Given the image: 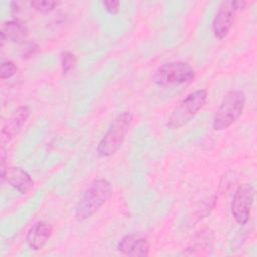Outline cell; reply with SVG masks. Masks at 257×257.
I'll return each mask as SVG.
<instances>
[{
	"label": "cell",
	"mask_w": 257,
	"mask_h": 257,
	"mask_svg": "<svg viewBox=\"0 0 257 257\" xmlns=\"http://www.w3.org/2000/svg\"><path fill=\"white\" fill-rule=\"evenodd\" d=\"M208 97L206 89H197L189 93L172 111L170 114L167 126L171 130H176L187 124L205 105Z\"/></svg>",
	"instance_id": "4"
},
{
	"label": "cell",
	"mask_w": 257,
	"mask_h": 257,
	"mask_svg": "<svg viewBox=\"0 0 257 257\" xmlns=\"http://www.w3.org/2000/svg\"><path fill=\"white\" fill-rule=\"evenodd\" d=\"M29 4L36 11L49 12V11H52L58 5V2L53 0H38V1H31Z\"/></svg>",
	"instance_id": "14"
},
{
	"label": "cell",
	"mask_w": 257,
	"mask_h": 257,
	"mask_svg": "<svg viewBox=\"0 0 257 257\" xmlns=\"http://www.w3.org/2000/svg\"><path fill=\"white\" fill-rule=\"evenodd\" d=\"M17 70H18V67L16 66V64L13 61H11V60L2 61L1 66H0V77H1V79L10 78L16 74Z\"/></svg>",
	"instance_id": "15"
},
{
	"label": "cell",
	"mask_w": 257,
	"mask_h": 257,
	"mask_svg": "<svg viewBox=\"0 0 257 257\" xmlns=\"http://www.w3.org/2000/svg\"><path fill=\"white\" fill-rule=\"evenodd\" d=\"M244 1H223L218 6L215 16L212 21V31L216 38L224 39L230 32L236 12L244 8Z\"/></svg>",
	"instance_id": "6"
},
{
	"label": "cell",
	"mask_w": 257,
	"mask_h": 257,
	"mask_svg": "<svg viewBox=\"0 0 257 257\" xmlns=\"http://www.w3.org/2000/svg\"><path fill=\"white\" fill-rule=\"evenodd\" d=\"M30 115V108L27 105L19 106L5 121L1 130V143L4 145L11 142L18 136Z\"/></svg>",
	"instance_id": "9"
},
{
	"label": "cell",
	"mask_w": 257,
	"mask_h": 257,
	"mask_svg": "<svg viewBox=\"0 0 257 257\" xmlns=\"http://www.w3.org/2000/svg\"><path fill=\"white\" fill-rule=\"evenodd\" d=\"M112 186L106 179L92 181L75 207V218L83 221L97 212L110 198Z\"/></svg>",
	"instance_id": "1"
},
{
	"label": "cell",
	"mask_w": 257,
	"mask_h": 257,
	"mask_svg": "<svg viewBox=\"0 0 257 257\" xmlns=\"http://www.w3.org/2000/svg\"><path fill=\"white\" fill-rule=\"evenodd\" d=\"M28 36V28L25 22L20 19H12L5 21L1 25L0 38L2 43L7 42H22Z\"/></svg>",
	"instance_id": "12"
},
{
	"label": "cell",
	"mask_w": 257,
	"mask_h": 257,
	"mask_svg": "<svg viewBox=\"0 0 257 257\" xmlns=\"http://www.w3.org/2000/svg\"><path fill=\"white\" fill-rule=\"evenodd\" d=\"M116 249L126 256L145 257L150 254V242L142 233H131L119 240Z\"/></svg>",
	"instance_id": "8"
},
{
	"label": "cell",
	"mask_w": 257,
	"mask_h": 257,
	"mask_svg": "<svg viewBox=\"0 0 257 257\" xmlns=\"http://www.w3.org/2000/svg\"><path fill=\"white\" fill-rule=\"evenodd\" d=\"M195 76V69L188 62L173 61L161 65L156 70L153 80L160 86L179 85L192 81Z\"/></svg>",
	"instance_id": "5"
},
{
	"label": "cell",
	"mask_w": 257,
	"mask_h": 257,
	"mask_svg": "<svg viewBox=\"0 0 257 257\" xmlns=\"http://www.w3.org/2000/svg\"><path fill=\"white\" fill-rule=\"evenodd\" d=\"M213 240H214V235L211 230H209V229L202 230L195 237V241L193 242V244L188 248L189 250H192V253H190V254H194V252L196 250L203 251V250L210 249L212 247Z\"/></svg>",
	"instance_id": "13"
},
{
	"label": "cell",
	"mask_w": 257,
	"mask_h": 257,
	"mask_svg": "<svg viewBox=\"0 0 257 257\" xmlns=\"http://www.w3.org/2000/svg\"><path fill=\"white\" fill-rule=\"evenodd\" d=\"M101 4L109 14H117L120 11L121 4L117 0H106L101 2Z\"/></svg>",
	"instance_id": "17"
},
{
	"label": "cell",
	"mask_w": 257,
	"mask_h": 257,
	"mask_svg": "<svg viewBox=\"0 0 257 257\" xmlns=\"http://www.w3.org/2000/svg\"><path fill=\"white\" fill-rule=\"evenodd\" d=\"M246 95L240 89L228 91L222 98L212 121L214 131H224L231 126L242 114Z\"/></svg>",
	"instance_id": "2"
},
{
	"label": "cell",
	"mask_w": 257,
	"mask_h": 257,
	"mask_svg": "<svg viewBox=\"0 0 257 257\" xmlns=\"http://www.w3.org/2000/svg\"><path fill=\"white\" fill-rule=\"evenodd\" d=\"M254 195V188L250 184H242L235 191L231 203V213L238 224L245 225L249 221Z\"/></svg>",
	"instance_id": "7"
},
{
	"label": "cell",
	"mask_w": 257,
	"mask_h": 257,
	"mask_svg": "<svg viewBox=\"0 0 257 257\" xmlns=\"http://www.w3.org/2000/svg\"><path fill=\"white\" fill-rule=\"evenodd\" d=\"M53 232L52 225L46 221H37L27 232L26 242L30 249L38 251L42 249L50 239Z\"/></svg>",
	"instance_id": "10"
},
{
	"label": "cell",
	"mask_w": 257,
	"mask_h": 257,
	"mask_svg": "<svg viewBox=\"0 0 257 257\" xmlns=\"http://www.w3.org/2000/svg\"><path fill=\"white\" fill-rule=\"evenodd\" d=\"M1 180L2 182L6 181L8 185L21 194L28 193L33 187V180L31 176L25 170L19 167L7 168Z\"/></svg>",
	"instance_id": "11"
},
{
	"label": "cell",
	"mask_w": 257,
	"mask_h": 257,
	"mask_svg": "<svg viewBox=\"0 0 257 257\" xmlns=\"http://www.w3.org/2000/svg\"><path fill=\"white\" fill-rule=\"evenodd\" d=\"M132 121L133 113L131 111H122L115 116L96 147V153L99 157H110L120 149Z\"/></svg>",
	"instance_id": "3"
},
{
	"label": "cell",
	"mask_w": 257,
	"mask_h": 257,
	"mask_svg": "<svg viewBox=\"0 0 257 257\" xmlns=\"http://www.w3.org/2000/svg\"><path fill=\"white\" fill-rule=\"evenodd\" d=\"M76 63V58L75 55L69 51H65L61 54V59H60V64H61V69L63 73H67L69 70H71Z\"/></svg>",
	"instance_id": "16"
}]
</instances>
